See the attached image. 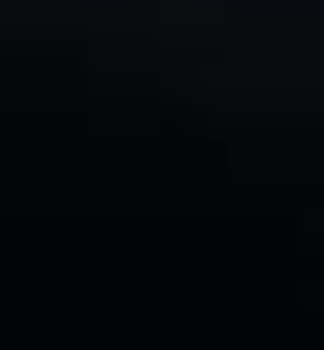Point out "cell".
Returning a JSON list of instances; mask_svg holds the SVG:
<instances>
[]
</instances>
